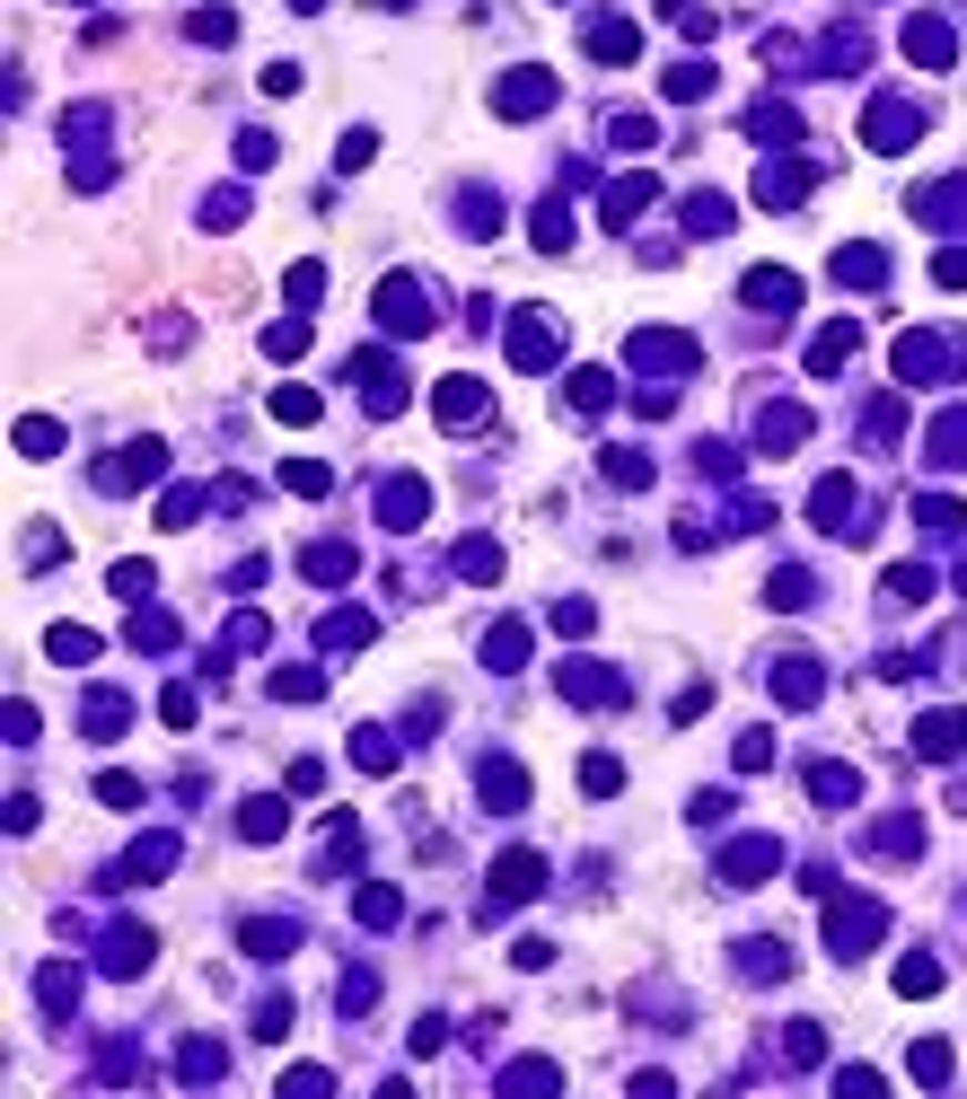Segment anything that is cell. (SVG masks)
Wrapping results in <instances>:
<instances>
[{"instance_id": "obj_1", "label": "cell", "mask_w": 967, "mask_h": 1099, "mask_svg": "<svg viewBox=\"0 0 967 1099\" xmlns=\"http://www.w3.org/2000/svg\"><path fill=\"white\" fill-rule=\"evenodd\" d=\"M378 326H387V335H431V299H423V282L387 273V282H378Z\"/></svg>"}, {"instance_id": "obj_2", "label": "cell", "mask_w": 967, "mask_h": 1099, "mask_svg": "<svg viewBox=\"0 0 967 1099\" xmlns=\"http://www.w3.org/2000/svg\"><path fill=\"white\" fill-rule=\"evenodd\" d=\"M554 353H563V326H554L546 308H519V317H510V362H519V369H546Z\"/></svg>"}, {"instance_id": "obj_3", "label": "cell", "mask_w": 967, "mask_h": 1099, "mask_svg": "<svg viewBox=\"0 0 967 1099\" xmlns=\"http://www.w3.org/2000/svg\"><path fill=\"white\" fill-rule=\"evenodd\" d=\"M492 106H501L510 123H528V115H546V106H554V80H546V71H510V80L492 89Z\"/></svg>"}, {"instance_id": "obj_4", "label": "cell", "mask_w": 967, "mask_h": 1099, "mask_svg": "<svg viewBox=\"0 0 967 1099\" xmlns=\"http://www.w3.org/2000/svg\"><path fill=\"white\" fill-rule=\"evenodd\" d=\"M915 132H924V115H915V106H897V98H879V106L862 115V141H871V150H906Z\"/></svg>"}, {"instance_id": "obj_5", "label": "cell", "mask_w": 967, "mask_h": 1099, "mask_svg": "<svg viewBox=\"0 0 967 1099\" xmlns=\"http://www.w3.org/2000/svg\"><path fill=\"white\" fill-rule=\"evenodd\" d=\"M537 888H546V862L537 854H501L492 862V897H501V906H519V897H537Z\"/></svg>"}, {"instance_id": "obj_6", "label": "cell", "mask_w": 967, "mask_h": 1099, "mask_svg": "<svg viewBox=\"0 0 967 1099\" xmlns=\"http://www.w3.org/2000/svg\"><path fill=\"white\" fill-rule=\"evenodd\" d=\"M484 405H492V396H484V378H467V369H458V378H440V423H449V431L484 423Z\"/></svg>"}, {"instance_id": "obj_7", "label": "cell", "mask_w": 967, "mask_h": 1099, "mask_svg": "<svg viewBox=\"0 0 967 1099\" xmlns=\"http://www.w3.org/2000/svg\"><path fill=\"white\" fill-rule=\"evenodd\" d=\"M423 510H431V492L414 485V476H396V485H378V519H387V528H414Z\"/></svg>"}, {"instance_id": "obj_8", "label": "cell", "mask_w": 967, "mask_h": 1099, "mask_svg": "<svg viewBox=\"0 0 967 1099\" xmlns=\"http://www.w3.org/2000/svg\"><path fill=\"white\" fill-rule=\"evenodd\" d=\"M906 53H915L924 71H941V62L959 53V44H950V27H941V18H915V27H906Z\"/></svg>"}, {"instance_id": "obj_9", "label": "cell", "mask_w": 967, "mask_h": 1099, "mask_svg": "<svg viewBox=\"0 0 967 1099\" xmlns=\"http://www.w3.org/2000/svg\"><path fill=\"white\" fill-rule=\"evenodd\" d=\"M915 739H924V756H967V713H933Z\"/></svg>"}, {"instance_id": "obj_10", "label": "cell", "mask_w": 967, "mask_h": 1099, "mask_svg": "<svg viewBox=\"0 0 967 1099\" xmlns=\"http://www.w3.org/2000/svg\"><path fill=\"white\" fill-rule=\"evenodd\" d=\"M590 53L599 62H633V27L624 18H590Z\"/></svg>"}, {"instance_id": "obj_11", "label": "cell", "mask_w": 967, "mask_h": 1099, "mask_svg": "<svg viewBox=\"0 0 967 1099\" xmlns=\"http://www.w3.org/2000/svg\"><path fill=\"white\" fill-rule=\"evenodd\" d=\"M18 449H27V458H53V449H62V423H53V414H27V423H18Z\"/></svg>"}, {"instance_id": "obj_12", "label": "cell", "mask_w": 967, "mask_h": 1099, "mask_svg": "<svg viewBox=\"0 0 967 1099\" xmlns=\"http://www.w3.org/2000/svg\"><path fill=\"white\" fill-rule=\"evenodd\" d=\"M722 871H730V879H756V871H774V845H765V836H756V845H730Z\"/></svg>"}, {"instance_id": "obj_13", "label": "cell", "mask_w": 967, "mask_h": 1099, "mask_svg": "<svg viewBox=\"0 0 967 1099\" xmlns=\"http://www.w3.org/2000/svg\"><path fill=\"white\" fill-rule=\"evenodd\" d=\"M273 423H317V387H273Z\"/></svg>"}, {"instance_id": "obj_14", "label": "cell", "mask_w": 967, "mask_h": 1099, "mask_svg": "<svg viewBox=\"0 0 967 1099\" xmlns=\"http://www.w3.org/2000/svg\"><path fill=\"white\" fill-rule=\"evenodd\" d=\"M44 651H53V660H98V633H80V624H53V633H44Z\"/></svg>"}, {"instance_id": "obj_15", "label": "cell", "mask_w": 967, "mask_h": 1099, "mask_svg": "<svg viewBox=\"0 0 967 1099\" xmlns=\"http://www.w3.org/2000/svg\"><path fill=\"white\" fill-rule=\"evenodd\" d=\"M774 695H783V704H810V695H818V669H810V660H783Z\"/></svg>"}, {"instance_id": "obj_16", "label": "cell", "mask_w": 967, "mask_h": 1099, "mask_svg": "<svg viewBox=\"0 0 967 1099\" xmlns=\"http://www.w3.org/2000/svg\"><path fill=\"white\" fill-rule=\"evenodd\" d=\"M238 827L255 836V845H273V836H282V801H246V810H238Z\"/></svg>"}, {"instance_id": "obj_17", "label": "cell", "mask_w": 967, "mask_h": 1099, "mask_svg": "<svg viewBox=\"0 0 967 1099\" xmlns=\"http://www.w3.org/2000/svg\"><path fill=\"white\" fill-rule=\"evenodd\" d=\"M607 396H615V387H607V369H572V405H581V414H599Z\"/></svg>"}, {"instance_id": "obj_18", "label": "cell", "mask_w": 967, "mask_h": 1099, "mask_svg": "<svg viewBox=\"0 0 967 1099\" xmlns=\"http://www.w3.org/2000/svg\"><path fill=\"white\" fill-rule=\"evenodd\" d=\"M264 353H273V362H291V353H308V326H299V317H282V326L264 335Z\"/></svg>"}, {"instance_id": "obj_19", "label": "cell", "mask_w": 967, "mask_h": 1099, "mask_svg": "<svg viewBox=\"0 0 967 1099\" xmlns=\"http://www.w3.org/2000/svg\"><path fill=\"white\" fill-rule=\"evenodd\" d=\"M897 994H941V968H933V959H906V968H897Z\"/></svg>"}, {"instance_id": "obj_20", "label": "cell", "mask_w": 967, "mask_h": 1099, "mask_svg": "<svg viewBox=\"0 0 967 1099\" xmlns=\"http://www.w3.org/2000/svg\"><path fill=\"white\" fill-rule=\"evenodd\" d=\"M353 756H362L369 774H387V765H396V747H387V731H362V739H353Z\"/></svg>"}, {"instance_id": "obj_21", "label": "cell", "mask_w": 967, "mask_h": 1099, "mask_svg": "<svg viewBox=\"0 0 967 1099\" xmlns=\"http://www.w3.org/2000/svg\"><path fill=\"white\" fill-rule=\"evenodd\" d=\"M615 783H624V765H615V756H590V765H581V792H615Z\"/></svg>"}, {"instance_id": "obj_22", "label": "cell", "mask_w": 967, "mask_h": 1099, "mask_svg": "<svg viewBox=\"0 0 967 1099\" xmlns=\"http://www.w3.org/2000/svg\"><path fill=\"white\" fill-rule=\"evenodd\" d=\"M950 1073V1047H915V1082H941Z\"/></svg>"}]
</instances>
